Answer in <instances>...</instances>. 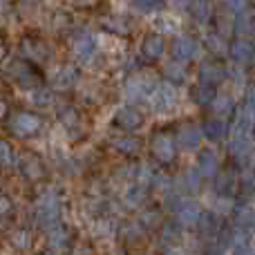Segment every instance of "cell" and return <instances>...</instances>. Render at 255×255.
<instances>
[{"label": "cell", "instance_id": "cell-1", "mask_svg": "<svg viewBox=\"0 0 255 255\" xmlns=\"http://www.w3.org/2000/svg\"><path fill=\"white\" fill-rule=\"evenodd\" d=\"M56 217H58L56 202H54V197H47L43 204H40V208H38V222H40V224H45V226H49V224H54V222H56Z\"/></svg>", "mask_w": 255, "mask_h": 255}, {"label": "cell", "instance_id": "cell-3", "mask_svg": "<svg viewBox=\"0 0 255 255\" xmlns=\"http://www.w3.org/2000/svg\"><path fill=\"white\" fill-rule=\"evenodd\" d=\"M13 126H16L18 132H22V134H29V132L38 130L40 121L36 119V117H31V115H20L16 121H13Z\"/></svg>", "mask_w": 255, "mask_h": 255}, {"label": "cell", "instance_id": "cell-5", "mask_svg": "<svg viewBox=\"0 0 255 255\" xmlns=\"http://www.w3.org/2000/svg\"><path fill=\"white\" fill-rule=\"evenodd\" d=\"M9 208H11V202H9L4 195H0V215H2V213H7Z\"/></svg>", "mask_w": 255, "mask_h": 255}, {"label": "cell", "instance_id": "cell-6", "mask_svg": "<svg viewBox=\"0 0 255 255\" xmlns=\"http://www.w3.org/2000/svg\"><path fill=\"white\" fill-rule=\"evenodd\" d=\"M202 166H204V170H206V172H211L213 168H215V161H213V157H208V154H206V157H204V161H202Z\"/></svg>", "mask_w": 255, "mask_h": 255}, {"label": "cell", "instance_id": "cell-7", "mask_svg": "<svg viewBox=\"0 0 255 255\" xmlns=\"http://www.w3.org/2000/svg\"><path fill=\"white\" fill-rule=\"evenodd\" d=\"M2 112H4V106H2V103H0V115H2Z\"/></svg>", "mask_w": 255, "mask_h": 255}, {"label": "cell", "instance_id": "cell-8", "mask_svg": "<svg viewBox=\"0 0 255 255\" xmlns=\"http://www.w3.org/2000/svg\"><path fill=\"white\" fill-rule=\"evenodd\" d=\"M45 255H54V253H45Z\"/></svg>", "mask_w": 255, "mask_h": 255}, {"label": "cell", "instance_id": "cell-2", "mask_svg": "<svg viewBox=\"0 0 255 255\" xmlns=\"http://www.w3.org/2000/svg\"><path fill=\"white\" fill-rule=\"evenodd\" d=\"M177 217H179V222L184 226H193V224H197V220H199V208L195 206V204L186 202V204H181L179 206Z\"/></svg>", "mask_w": 255, "mask_h": 255}, {"label": "cell", "instance_id": "cell-4", "mask_svg": "<svg viewBox=\"0 0 255 255\" xmlns=\"http://www.w3.org/2000/svg\"><path fill=\"white\" fill-rule=\"evenodd\" d=\"M13 161V154H11V148H9L4 141H0V163L2 166H9Z\"/></svg>", "mask_w": 255, "mask_h": 255}]
</instances>
